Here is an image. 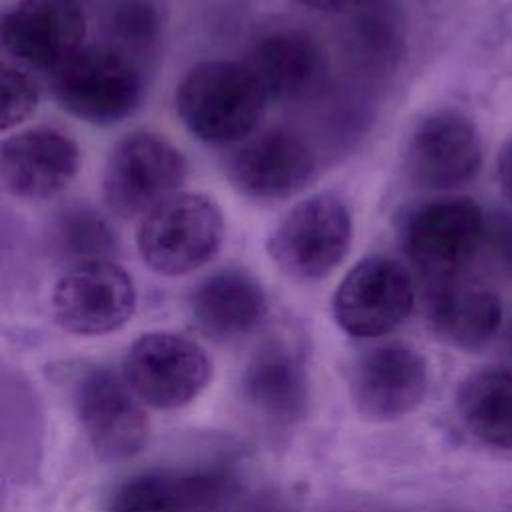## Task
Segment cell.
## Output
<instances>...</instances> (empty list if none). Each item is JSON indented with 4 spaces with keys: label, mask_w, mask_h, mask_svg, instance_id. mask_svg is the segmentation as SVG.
<instances>
[{
    "label": "cell",
    "mask_w": 512,
    "mask_h": 512,
    "mask_svg": "<svg viewBox=\"0 0 512 512\" xmlns=\"http://www.w3.org/2000/svg\"><path fill=\"white\" fill-rule=\"evenodd\" d=\"M484 242H488L498 262L512 270V218H498L492 224L486 222Z\"/></svg>",
    "instance_id": "cell-26"
},
{
    "label": "cell",
    "mask_w": 512,
    "mask_h": 512,
    "mask_svg": "<svg viewBox=\"0 0 512 512\" xmlns=\"http://www.w3.org/2000/svg\"><path fill=\"white\" fill-rule=\"evenodd\" d=\"M56 324L78 336H100L122 328L136 310L132 276L110 258L72 264L50 296Z\"/></svg>",
    "instance_id": "cell-8"
},
{
    "label": "cell",
    "mask_w": 512,
    "mask_h": 512,
    "mask_svg": "<svg viewBox=\"0 0 512 512\" xmlns=\"http://www.w3.org/2000/svg\"><path fill=\"white\" fill-rule=\"evenodd\" d=\"M0 84H2L0 128L6 132L32 116L40 100V90L28 72L10 64H2Z\"/></svg>",
    "instance_id": "cell-25"
},
{
    "label": "cell",
    "mask_w": 512,
    "mask_h": 512,
    "mask_svg": "<svg viewBox=\"0 0 512 512\" xmlns=\"http://www.w3.org/2000/svg\"><path fill=\"white\" fill-rule=\"evenodd\" d=\"M224 216L198 192H178L140 222L136 246L144 264L162 276H182L208 264L220 250Z\"/></svg>",
    "instance_id": "cell-2"
},
{
    "label": "cell",
    "mask_w": 512,
    "mask_h": 512,
    "mask_svg": "<svg viewBox=\"0 0 512 512\" xmlns=\"http://www.w3.org/2000/svg\"><path fill=\"white\" fill-rule=\"evenodd\" d=\"M412 308L410 272L398 260L378 254L356 262L332 298L336 324L354 338H378L392 332Z\"/></svg>",
    "instance_id": "cell-9"
},
{
    "label": "cell",
    "mask_w": 512,
    "mask_h": 512,
    "mask_svg": "<svg viewBox=\"0 0 512 512\" xmlns=\"http://www.w3.org/2000/svg\"><path fill=\"white\" fill-rule=\"evenodd\" d=\"M212 362L192 338L176 332H148L132 342L124 358V380L136 398L152 408L190 404L210 382Z\"/></svg>",
    "instance_id": "cell-6"
},
{
    "label": "cell",
    "mask_w": 512,
    "mask_h": 512,
    "mask_svg": "<svg viewBox=\"0 0 512 512\" xmlns=\"http://www.w3.org/2000/svg\"><path fill=\"white\" fill-rule=\"evenodd\" d=\"M498 184L502 194L512 202V140L498 156Z\"/></svg>",
    "instance_id": "cell-28"
},
{
    "label": "cell",
    "mask_w": 512,
    "mask_h": 512,
    "mask_svg": "<svg viewBox=\"0 0 512 512\" xmlns=\"http://www.w3.org/2000/svg\"><path fill=\"white\" fill-rule=\"evenodd\" d=\"M244 62L270 98L286 102L310 98L328 74L322 46L310 34L296 28H276L262 34L252 44Z\"/></svg>",
    "instance_id": "cell-16"
},
{
    "label": "cell",
    "mask_w": 512,
    "mask_h": 512,
    "mask_svg": "<svg viewBox=\"0 0 512 512\" xmlns=\"http://www.w3.org/2000/svg\"><path fill=\"white\" fill-rule=\"evenodd\" d=\"M350 242V208L336 194L320 192L288 210L270 232L266 250L286 276L320 280L342 264Z\"/></svg>",
    "instance_id": "cell-4"
},
{
    "label": "cell",
    "mask_w": 512,
    "mask_h": 512,
    "mask_svg": "<svg viewBox=\"0 0 512 512\" xmlns=\"http://www.w3.org/2000/svg\"><path fill=\"white\" fill-rule=\"evenodd\" d=\"M352 44L364 60L386 64L396 56L400 44L394 18L386 10L364 12L354 26Z\"/></svg>",
    "instance_id": "cell-24"
},
{
    "label": "cell",
    "mask_w": 512,
    "mask_h": 512,
    "mask_svg": "<svg viewBox=\"0 0 512 512\" xmlns=\"http://www.w3.org/2000/svg\"><path fill=\"white\" fill-rule=\"evenodd\" d=\"M438 338L458 348L484 346L498 330L502 304L494 290L468 280L438 282L428 308Z\"/></svg>",
    "instance_id": "cell-20"
},
{
    "label": "cell",
    "mask_w": 512,
    "mask_h": 512,
    "mask_svg": "<svg viewBox=\"0 0 512 512\" xmlns=\"http://www.w3.org/2000/svg\"><path fill=\"white\" fill-rule=\"evenodd\" d=\"M196 326L214 340L250 334L266 316L268 300L262 284L240 268H226L204 278L190 298Z\"/></svg>",
    "instance_id": "cell-18"
},
{
    "label": "cell",
    "mask_w": 512,
    "mask_h": 512,
    "mask_svg": "<svg viewBox=\"0 0 512 512\" xmlns=\"http://www.w3.org/2000/svg\"><path fill=\"white\" fill-rule=\"evenodd\" d=\"M298 2L316 12L342 14V12H350L364 6L368 0H298Z\"/></svg>",
    "instance_id": "cell-27"
},
{
    "label": "cell",
    "mask_w": 512,
    "mask_h": 512,
    "mask_svg": "<svg viewBox=\"0 0 512 512\" xmlns=\"http://www.w3.org/2000/svg\"><path fill=\"white\" fill-rule=\"evenodd\" d=\"M50 242L72 264L106 260L118 246L110 222L90 206H68L50 224Z\"/></svg>",
    "instance_id": "cell-22"
},
{
    "label": "cell",
    "mask_w": 512,
    "mask_h": 512,
    "mask_svg": "<svg viewBox=\"0 0 512 512\" xmlns=\"http://www.w3.org/2000/svg\"><path fill=\"white\" fill-rule=\"evenodd\" d=\"M80 168V148L62 130L36 126L2 142L4 190L26 202H44L68 188Z\"/></svg>",
    "instance_id": "cell-15"
},
{
    "label": "cell",
    "mask_w": 512,
    "mask_h": 512,
    "mask_svg": "<svg viewBox=\"0 0 512 512\" xmlns=\"http://www.w3.org/2000/svg\"><path fill=\"white\" fill-rule=\"evenodd\" d=\"M456 406L464 426L478 440L512 450V372L484 368L466 376Z\"/></svg>",
    "instance_id": "cell-21"
},
{
    "label": "cell",
    "mask_w": 512,
    "mask_h": 512,
    "mask_svg": "<svg viewBox=\"0 0 512 512\" xmlns=\"http://www.w3.org/2000/svg\"><path fill=\"white\" fill-rule=\"evenodd\" d=\"M52 92L76 118L108 126L140 106L144 82L136 60L110 44H92L52 74Z\"/></svg>",
    "instance_id": "cell-3"
},
{
    "label": "cell",
    "mask_w": 512,
    "mask_h": 512,
    "mask_svg": "<svg viewBox=\"0 0 512 512\" xmlns=\"http://www.w3.org/2000/svg\"><path fill=\"white\" fill-rule=\"evenodd\" d=\"M428 366L424 356L404 342L368 348L352 368L350 396L368 420H396L412 412L426 396Z\"/></svg>",
    "instance_id": "cell-11"
},
{
    "label": "cell",
    "mask_w": 512,
    "mask_h": 512,
    "mask_svg": "<svg viewBox=\"0 0 512 512\" xmlns=\"http://www.w3.org/2000/svg\"><path fill=\"white\" fill-rule=\"evenodd\" d=\"M482 166L480 134L470 118L456 110H438L422 118L406 146L410 178L434 190L470 182Z\"/></svg>",
    "instance_id": "cell-13"
},
{
    "label": "cell",
    "mask_w": 512,
    "mask_h": 512,
    "mask_svg": "<svg viewBox=\"0 0 512 512\" xmlns=\"http://www.w3.org/2000/svg\"><path fill=\"white\" fill-rule=\"evenodd\" d=\"M316 172L308 144L288 130H268L240 142L226 158V176L244 196L282 200L300 192Z\"/></svg>",
    "instance_id": "cell-14"
},
{
    "label": "cell",
    "mask_w": 512,
    "mask_h": 512,
    "mask_svg": "<svg viewBox=\"0 0 512 512\" xmlns=\"http://www.w3.org/2000/svg\"><path fill=\"white\" fill-rule=\"evenodd\" d=\"M110 46L132 60L152 52L162 36V16L152 0H114L104 16Z\"/></svg>",
    "instance_id": "cell-23"
},
{
    "label": "cell",
    "mask_w": 512,
    "mask_h": 512,
    "mask_svg": "<svg viewBox=\"0 0 512 512\" xmlns=\"http://www.w3.org/2000/svg\"><path fill=\"white\" fill-rule=\"evenodd\" d=\"M482 208L462 196L438 198L414 208L402 226L410 262L436 282L458 278L484 242Z\"/></svg>",
    "instance_id": "cell-7"
},
{
    "label": "cell",
    "mask_w": 512,
    "mask_h": 512,
    "mask_svg": "<svg viewBox=\"0 0 512 512\" xmlns=\"http://www.w3.org/2000/svg\"><path fill=\"white\" fill-rule=\"evenodd\" d=\"M270 96L246 62L204 60L194 64L174 92L186 130L206 144H240L260 126Z\"/></svg>",
    "instance_id": "cell-1"
},
{
    "label": "cell",
    "mask_w": 512,
    "mask_h": 512,
    "mask_svg": "<svg viewBox=\"0 0 512 512\" xmlns=\"http://www.w3.org/2000/svg\"><path fill=\"white\" fill-rule=\"evenodd\" d=\"M74 408L80 426L104 460H128L144 450L150 434L148 418L130 390L112 370L94 366L74 384Z\"/></svg>",
    "instance_id": "cell-10"
},
{
    "label": "cell",
    "mask_w": 512,
    "mask_h": 512,
    "mask_svg": "<svg viewBox=\"0 0 512 512\" xmlns=\"http://www.w3.org/2000/svg\"><path fill=\"white\" fill-rule=\"evenodd\" d=\"M186 160L166 138L152 132H132L112 148L104 174L106 206L122 216H146L152 208L178 194L186 180Z\"/></svg>",
    "instance_id": "cell-5"
},
{
    "label": "cell",
    "mask_w": 512,
    "mask_h": 512,
    "mask_svg": "<svg viewBox=\"0 0 512 512\" xmlns=\"http://www.w3.org/2000/svg\"><path fill=\"white\" fill-rule=\"evenodd\" d=\"M242 396L274 424L300 420L308 406V376L300 356L284 342L262 346L242 374Z\"/></svg>",
    "instance_id": "cell-19"
},
{
    "label": "cell",
    "mask_w": 512,
    "mask_h": 512,
    "mask_svg": "<svg viewBox=\"0 0 512 512\" xmlns=\"http://www.w3.org/2000/svg\"><path fill=\"white\" fill-rule=\"evenodd\" d=\"M86 38L80 0H20L2 18V46L18 62L56 72Z\"/></svg>",
    "instance_id": "cell-12"
},
{
    "label": "cell",
    "mask_w": 512,
    "mask_h": 512,
    "mask_svg": "<svg viewBox=\"0 0 512 512\" xmlns=\"http://www.w3.org/2000/svg\"><path fill=\"white\" fill-rule=\"evenodd\" d=\"M232 488L222 470H150L126 478L108 498L106 512H188L212 506Z\"/></svg>",
    "instance_id": "cell-17"
}]
</instances>
